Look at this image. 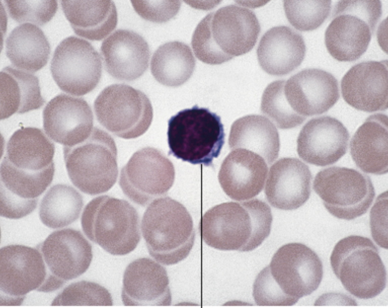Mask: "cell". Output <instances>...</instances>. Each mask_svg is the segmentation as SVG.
I'll return each mask as SVG.
<instances>
[{
	"instance_id": "1",
	"label": "cell",
	"mask_w": 388,
	"mask_h": 308,
	"mask_svg": "<svg viewBox=\"0 0 388 308\" xmlns=\"http://www.w3.org/2000/svg\"><path fill=\"white\" fill-rule=\"evenodd\" d=\"M323 275L322 262L313 250L301 243L287 244L256 276L252 295L258 305H292L317 290Z\"/></svg>"
},
{
	"instance_id": "2",
	"label": "cell",
	"mask_w": 388,
	"mask_h": 308,
	"mask_svg": "<svg viewBox=\"0 0 388 308\" xmlns=\"http://www.w3.org/2000/svg\"><path fill=\"white\" fill-rule=\"evenodd\" d=\"M272 221L269 206L254 199L213 207L203 215L199 229L203 241L213 248L248 252L267 238Z\"/></svg>"
},
{
	"instance_id": "3",
	"label": "cell",
	"mask_w": 388,
	"mask_h": 308,
	"mask_svg": "<svg viewBox=\"0 0 388 308\" xmlns=\"http://www.w3.org/2000/svg\"><path fill=\"white\" fill-rule=\"evenodd\" d=\"M260 31L252 11L228 5L209 13L199 22L192 36L191 46L202 62L220 64L251 51Z\"/></svg>"
},
{
	"instance_id": "4",
	"label": "cell",
	"mask_w": 388,
	"mask_h": 308,
	"mask_svg": "<svg viewBox=\"0 0 388 308\" xmlns=\"http://www.w3.org/2000/svg\"><path fill=\"white\" fill-rule=\"evenodd\" d=\"M141 227L149 254L164 265L181 261L194 245L196 234L190 214L182 204L169 197L150 203Z\"/></svg>"
},
{
	"instance_id": "5",
	"label": "cell",
	"mask_w": 388,
	"mask_h": 308,
	"mask_svg": "<svg viewBox=\"0 0 388 308\" xmlns=\"http://www.w3.org/2000/svg\"><path fill=\"white\" fill-rule=\"evenodd\" d=\"M83 230L91 241L113 255H125L140 240V219L128 201L108 196L92 200L81 218Z\"/></svg>"
},
{
	"instance_id": "6",
	"label": "cell",
	"mask_w": 388,
	"mask_h": 308,
	"mask_svg": "<svg viewBox=\"0 0 388 308\" xmlns=\"http://www.w3.org/2000/svg\"><path fill=\"white\" fill-rule=\"evenodd\" d=\"M169 154L192 164L212 165L224 143L219 116L197 105L172 116L168 122Z\"/></svg>"
},
{
	"instance_id": "7",
	"label": "cell",
	"mask_w": 388,
	"mask_h": 308,
	"mask_svg": "<svg viewBox=\"0 0 388 308\" xmlns=\"http://www.w3.org/2000/svg\"><path fill=\"white\" fill-rule=\"evenodd\" d=\"M63 154L68 176L82 192L90 195L103 194L115 183L117 148L114 139L105 131L94 127L83 142L64 146Z\"/></svg>"
},
{
	"instance_id": "8",
	"label": "cell",
	"mask_w": 388,
	"mask_h": 308,
	"mask_svg": "<svg viewBox=\"0 0 388 308\" xmlns=\"http://www.w3.org/2000/svg\"><path fill=\"white\" fill-rule=\"evenodd\" d=\"M330 263L344 288L358 298H373L385 287L384 265L377 247L368 238L353 235L339 241Z\"/></svg>"
},
{
	"instance_id": "9",
	"label": "cell",
	"mask_w": 388,
	"mask_h": 308,
	"mask_svg": "<svg viewBox=\"0 0 388 308\" xmlns=\"http://www.w3.org/2000/svg\"><path fill=\"white\" fill-rule=\"evenodd\" d=\"M382 15L379 1H340L325 33L326 48L335 59L352 62L366 51Z\"/></svg>"
},
{
	"instance_id": "10",
	"label": "cell",
	"mask_w": 388,
	"mask_h": 308,
	"mask_svg": "<svg viewBox=\"0 0 388 308\" xmlns=\"http://www.w3.org/2000/svg\"><path fill=\"white\" fill-rule=\"evenodd\" d=\"M94 109L98 121L103 127L125 139L143 135L153 118L152 107L147 96L122 84L104 88L96 98Z\"/></svg>"
},
{
	"instance_id": "11",
	"label": "cell",
	"mask_w": 388,
	"mask_h": 308,
	"mask_svg": "<svg viewBox=\"0 0 388 308\" xmlns=\"http://www.w3.org/2000/svg\"><path fill=\"white\" fill-rule=\"evenodd\" d=\"M313 188L331 214L348 220L366 213L375 197L369 177L346 167L320 171L315 176Z\"/></svg>"
},
{
	"instance_id": "12",
	"label": "cell",
	"mask_w": 388,
	"mask_h": 308,
	"mask_svg": "<svg viewBox=\"0 0 388 308\" xmlns=\"http://www.w3.org/2000/svg\"><path fill=\"white\" fill-rule=\"evenodd\" d=\"M172 162L151 147L136 151L121 170L119 185L132 202L145 206L166 195L175 180Z\"/></svg>"
},
{
	"instance_id": "13",
	"label": "cell",
	"mask_w": 388,
	"mask_h": 308,
	"mask_svg": "<svg viewBox=\"0 0 388 308\" xmlns=\"http://www.w3.org/2000/svg\"><path fill=\"white\" fill-rule=\"evenodd\" d=\"M50 68L60 89L79 96L90 92L97 86L102 66L98 52L90 43L70 36L56 48Z\"/></svg>"
},
{
	"instance_id": "14",
	"label": "cell",
	"mask_w": 388,
	"mask_h": 308,
	"mask_svg": "<svg viewBox=\"0 0 388 308\" xmlns=\"http://www.w3.org/2000/svg\"><path fill=\"white\" fill-rule=\"evenodd\" d=\"M44 259L47 273L40 291L49 292L76 278L89 268L92 246L82 234L71 228L54 232L37 248Z\"/></svg>"
},
{
	"instance_id": "15",
	"label": "cell",
	"mask_w": 388,
	"mask_h": 308,
	"mask_svg": "<svg viewBox=\"0 0 388 308\" xmlns=\"http://www.w3.org/2000/svg\"><path fill=\"white\" fill-rule=\"evenodd\" d=\"M47 273L37 248L21 245L5 246L0 251L1 305H19L26 295L40 291Z\"/></svg>"
},
{
	"instance_id": "16",
	"label": "cell",
	"mask_w": 388,
	"mask_h": 308,
	"mask_svg": "<svg viewBox=\"0 0 388 308\" xmlns=\"http://www.w3.org/2000/svg\"><path fill=\"white\" fill-rule=\"evenodd\" d=\"M46 134L64 146L86 140L93 129V114L86 100L61 94L51 99L43 112Z\"/></svg>"
},
{
	"instance_id": "17",
	"label": "cell",
	"mask_w": 388,
	"mask_h": 308,
	"mask_svg": "<svg viewBox=\"0 0 388 308\" xmlns=\"http://www.w3.org/2000/svg\"><path fill=\"white\" fill-rule=\"evenodd\" d=\"M55 167L31 173L20 170L3 159L1 164V215L19 219L36 207L38 197L53 180Z\"/></svg>"
},
{
	"instance_id": "18",
	"label": "cell",
	"mask_w": 388,
	"mask_h": 308,
	"mask_svg": "<svg viewBox=\"0 0 388 308\" xmlns=\"http://www.w3.org/2000/svg\"><path fill=\"white\" fill-rule=\"evenodd\" d=\"M284 93L292 109L306 118L327 111L340 96L335 77L317 68L302 70L285 81Z\"/></svg>"
},
{
	"instance_id": "19",
	"label": "cell",
	"mask_w": 388,
	"mask_h": 308,
	"mask_svg": "<svg viewBox=\"0 0 388 308\" xmlns=\"http://www.w3.org/2000/svg\"><path fill=\"white\" fill-rule=\"evenodd\" d=\"M350 135L337 119L329 116L314 118L301 130L297 139L299 157L310 164L326 166L346 153Z\"/></svg>"
},
{
	"instance_id": "20",
	"label": "cell",
	"mask_w": 388,
	"mask_h": 308,
	"mask_svg": "<svg viewBox=\"0 0 388 308\" xmlns=\"http://www.w3.org/2000/svg\"><path fill=\"white\" fill-rule=\"evenodd\" d=\"M387 61H368L352 67L343 76L341 90L344 101L368 112L387 108Z\"/></svg>"
},
{
	"instance_id": "21",
	"label": "cell",
	"mask_w": 388,
	"mask_h": 308,
	"mask_svg": "<svg viewBox=\"0 0 388 308\" xmlns=\"http://www.w3.org/2000/svg\"><path fill=\"white\" fill-rule=\"evenodd\" d=\"M125 305H170L172 295L166 270L149 258H140L127 266L123 279Z\"/></svg>"
},
{
	"instance_id": "22",
	"label": "cell",
	"mask_w": 388,
	"mask_h": 308,
	"mask_svg": "<svg viewBox=\"0 0 388 308\" xmlns=\"http://www.w3.org/2000/svg\"><path fill=\"white\" fill-rule=\"evenodd\" d=\"M312 176L308 167L294 158H283L270 167L264 193L274 207L293 210L309 199Z\"/></svg>"
},
{
	"instance_id": "23",
	"label": "cell",
	"mask_w": 388,
	"mask_h": 308,
	"mask_svg": "<svg viewBox=\"0 0 388 308\" xmlns=\"http://www.w3.org/2000/svg\"><path fill=\"white\" fill-rule=\"evenodd\" d=\"M101 52L107 72L119 80H135L148 66V45L140 35L131 30L115 31L103 41Z\"/></svg>"
},
{
	"instance_id": "24",
	"label": "cell",
	"mask_w": 388,
	"mask_h": 308,
	"mask_svg": "<svg viewBox=\"0 0 388 308\" xmlns=\"http://www.w3.org/2000/svg\"><path fill=\"white\" fill-rule=\"evenodd\" d=\"M267 171L266 162L261 156L245 149L238 148L231 151L223 160L218 180L229 198L245 201L261 191Z\"/></svg>"
},
{
	"instance_id": "25",
	"label": "cell",
	"mask_w": 388,
	"mask_h": 308,
	"mask_svg": "<svg viewBox=\"0 0 388 308\" xmlns=\"http://www.w3.org/2000/svg\"><path fill=\"white\" fill-rule=\"evenodd\" d=\"M306 47L302 36L292 28L278 26L268 30L259 43L257 56L261 68L281 76L296 69L304 60Z\"/></svg>"
},
{
	"instance_id": "26",
	"label": "cell",
	"mask_w": 388,
	"mask_h": 308,
	"mask_svg": "<svg viewBox=\"0 0 388 308\" xmlns=\"http://www.w3.org/2000/svg\"><path fill=\"white\" fill-rule=\"evenodd\" d=\"M387 117L370 115L359 127L350 142L353 160L362 171L375 175L387 172Z\"/></svg>"
},
{
	"instance_id": "27",
	"label": "cell",
	"mask_w": 388,
	"mask_h": 308,
	"mask_svg": "<svg viewBox=\"0 0 388 308\" xmlns=\"http://www.w3.org/2000/svg\"><path fill=\"white\" fill-rule=\"evenodd\" d=\"M54 153V143L41 129L25 127L11 136L3 159L20 170L37 173L55 167Z\"/></svg>"
},
{
	"instance_id": "28",
	"label": "cell",
	"mask_w": 388,
	"mask_h": 308,
	"mask_svg": "<svg viewBox=\"0 0 388 308\" xmlns=\"http://www.w3.org/2000/svg\"><path fill=\"white\" fill-rule=\"evenodd\" d=\"M61 6L74 32L87 39L101 40L117 26L118 14L111 1H62Z\"/></svg>"
},
{
	"instance_id": "29",
	"label": "cell",
	"mask_w": 388,
	"mask_h": 308,
	"mask_svg": "<svg viewBox=\"0 0 388 308\" xmlns=\"http://www.w3.org/2000/svg\"><path fill=\"white\" fill-rule=\"evenodd\" d=\"M231 149L243 148L261 156L268 165L278 158L280 138L275 125L260 115H247L232 124L228 137Z\"/></svg>"
},
{
	"instance_id": "30",
	"label": "cell",
	"mask_w": 388,
	"mask_h": 308,
	"mask_svg": "<svg viewBox=\"0 0 388 308\" xmlns=\"http://www.w3.org/2000/svg\"><path fill=\"white\" fill-rule=\"evenodd\" d=\"M1 119L40 108L42 97L38 78L27 71L6 66L0 73Z\"/></svg>"
},
{
	"instance_id": "31",
	"label": "cell",
	"mask_w": 388,
	"mask_h": 308,
	"mask_svg": "<svg viewBox=\"0 0 388 308\" xmlns=\"http://www.w3.org/2000/svg\"><path fill=\"white\" fill-rule=\"evenodd\" d=\"M6 54L17 68L35 72L46 65L50 55V44L37 26L25 23L16 27L6 42Z\"/></svg>"
},
{
	"instance_id": "32",
	"label": "cell",
	"mask_w": 388,
	"mask_h": 308,
	"mask_svg": "<svg viewBox=\"0 0 388 308\" xmlns=\"http://www.w3.org/2000/svg\"><path fill=\"white\" fill-rule=\"evenodd\" d=\"M196 60L190 47L184 43L173 41L161 45L153 53L151 72L160 84L178 87L192 75Z\"/></svg>"
},
{
	"instance_id": "33",
	"label": "cell",
	"mask_w": 388,
	"mask_h": 308,
	"mask_svg": "<svg viewBox=\"0 0 388 308\" xmlns=\"http://www.w3.org/2000/svg\"><path fill=\"white\" fill-rule=\"evenodd\" d=\"M83 205V197L75 188L57 184L43 197L39 209L40 218L48 227H65L78 219Z\"/></svg>"
},
{
	"instance_id": "34",
	"label": "cell",
	"mask_w": 388,
	"mask_h": 308,
	"mask_svg": "<svg viewBox=\"0 0 388 308\" xmlns=\"http://www.w3.org/2000/svg\"><path fill=\"white\" fill-rule=\"evenodd\" d=\"M285 80L270 83L261 98L260 109L279 128L288 129L301 125L306 119L295 112L289 104L284 93Z\"/></svg>"
},
{
	"instance_id": "35",
	"label": "cell",
	"mask_w": 388,
	"mask_h": 308,
	"mask_svg": "<svg viewBox=\"0 0 388 308\" xmlns=\"http://www.w3.org/2000/svg\"><path fill=\"white\" fill-rule=\"evenodd\" d=\"M331 1H284L288 21L296 29L312 31L320 27L328 17Z\"/></svg>"
},
{
	"instance_id": "36",
	"label": "cell",
	"mask_w": 388,
	"mask_h": 308,
	"mask_svg": "<svg viewBox=\"0 0 388 308\" xmlns=\"http://www.w3.org/2000/svg\"><path fill=\"white\" fill-rule=\"evenodd\" d=\"M110 293L98 284L87 281L72 283L53 300L52 305H112Z\"/></svg>"
},
{
	"instance_id": "37",
	"label": "cell",
	"mask_w": 388,
	"mask_h": 308,
	"mask_svg": "<svg viewBox=\"0 0 388 308\" xmlns=\"http://www.w3.org/2000/svg\"><path fill=\"white\" fill-rule=\"evenodd\" d=\"M9 13L19 23L30 22L42 25L55 15L58 8L56 1H5Z\"/></svg>"
},
{
	"instance_id": "38",
	"label": "cell",
	"mask_w": 388,
	"mask_h": 308,
	"mask_svg": "<svg viewBox=\"0 0 388 308\" xmlns=\"http://www.w3.org/2000/svg\"><path fill=\"white\" fill-rule=\"evenodd\" d=\"M136 13L142 18L155 23H164L173 18L180 10L179 1H132Z\"/></svg>"
},
{
	"instance_id": "39",
	"label": "cell",
	"mask_w": 388,
	"mask_h": 308,
	"mask_svg": "<svg viewBox=\"0 0 388 308\" xmlns=\"http://www.w3.org/2000/svg\"><path fill=\"white\" fill-rule=\"evenodd\" d=\"M387 192L380 195L370 211L372 236L380 247L387 248Z\"/></svg>"
}]
</instances>
